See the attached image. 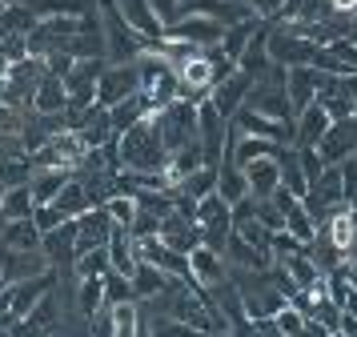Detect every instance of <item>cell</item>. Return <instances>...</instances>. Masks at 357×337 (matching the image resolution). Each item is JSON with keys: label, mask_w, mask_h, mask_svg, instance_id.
I'll use <instances>...</instances> for the list:
<instances>
[{"label": "cell", "mask_w": 357, "mask_h": 337, "mask_svg": "<svg viewBox=\"0 0 357 337\" xmlns=\"http://www.w3.org/2000/svg\"><path fill=\"white\" fill-rule=\"evenodd\" d=\"M116 157H121V169H132V173H161L165 160H169V149L161 141V128H157V112H145L132 128H125L116 137Z\"/></svg>", "instance_id": "obj_1"}, {"label": "cell", "mask_w": 357, "mask_h": 337, "mask_svg": "<svg viewBox=\"0 0 357 337\" xmlns=\"http://www.w3.org/2000/svg\"><path fill=\"white\" fill-rule=\"evenodd\" d=\"M97 8H100V32H105V57H109L113 64L137 61V57L153 45V40H145L141 32L129 29V20H125V13H121L116 0H97Z\"/></svg>", "instance_id": "obj_2"}, {"label": "cell", "mask_w": 357, "mask_h": 337, "mask_svg": "<svg viewBox=\"0 0 357 337\" xmlns=\"http://www.w3.org/2000/svg\"><path fill=\"white\" fill-rule=\"evenodd\" d=\"M52 285H56V269H45L36 277H24V281H8L0 289V329H13L17 321L29 317L33 305L52 293Z\"/></svg>", "instance_id": "obj_3"}, {"label": "cell", "mask_w": 357, "mask_h": 337, "mask_svg": "<svg viewBox=\"0 0 357 337\" xmlns=\"http://www.w3.org/2000/svg\"><path fill=\"white\" fill-rule=\"evenodd\" d=\"M157 128H161V141H165L169 153H177V149H185V144L201 141V137H197V105L177 96L173 105L157 109Z\"/></svg>", "instance_id": "obj_4"}, {"label": "cell", "mask_w": 357, "mask_h": 337, "mask_svg": "<svg viewBox=\"0 0 357 337\" xmlns=\"http://www.w3.org/2000/svg\"><path fill=\"white\" fill-rule=\"evenodd\" d=\"M197 225H201V245H209L217 253H225V237L233 229V209L221 193H209L197 201Z\"/></svg>", "instance_id": "obj_5"}, {"label": "cell", "mask_w": 357, "mask_h": 337, "mask_svg": "<svg viewBox=\"0 0 357 337\" xmlns=\"http://www.w3.org/2000/svg\"><path fill=\"white\" fill-rule=\"evenodd\" d=\"M141 93V77H137V61L129 64H105L97 77V105L100 109H113L121 100Z\"/></svg>", "instance_id": "obj_6"}, {"label": "cell", "mask_w": 357, "mask_h": 337, "mask_svg": "<svg viewBox=\"0 0 357 337\" xmlns=\"http://www.w3.org/2000/svg\"><path fill=\"white\" fill-rule=\"evenodd\" d=\"M225 133H229V121L213 109V100L205 96V100L197 105V137H201L205 165H213V169L225 160Z\"/></svg>", "instance_id": "obj_7"}, {"label": "cell", "mask_w": 357, "mask_h": 337, "mask_svg": "<svg viewBox=\"0 0 357 337\" xmlns=\"http://www.w3.org/2000/svg\"><path fill=\"white\" fill-rule=\"evenodd\" d=\"M317 45H309L305 36L289 29H269V64L277 68H297V64H313Z\"/></svg>", "instance_id": "obj_8"}, {"label": "cell", "mask_w": 357, "mask_h": 337, "mask_svg": "<svg viewBox=\"0 0 357 337\" xmlns=\"http://www.w3.org/2000/svg\"><path fill=\"white\" fill-rule=\"evenodd\" d=\"M221 36H225V24L213 16H181L177 24L165 29V40H185L193 48H217Z\"/></svg>", "instance_id": "obj_9"}, {"label": "cell", "mask_w": 357, "mask_h": 337, "mask_svg": "<svg viewBox=\"0 0 357 337\" xmlns=\"http://www.w3.org/2000/svg\"><path fill=\"white\" fill-rule=\"evenodd\" d=\"M317 105L329 112L333 125H337V121H357V96L349 93V80L345 77L321 73V80H317Z\"/></svg>", "instance_id": "obj_10"}, {"label": "cell", "mask_w": 357, "mask_h": 337, "mask_svg": "<svg viewBox=\"0 0 357 337\" xmlns=\"http://www.w3.org/2000/svg\"><path fill=\"white\" fill-rule=\"evenodd\" d=\"M249 93H253V77H245L241 68H233L229 77H221L217 84H213L209 100H213V109H217V112L229 121V117L241 109L245 100H249Z\"/></svg>", "instance_id": "obj_11"}, {"label": "cell", "mask_w": 357, "mask_h": 337, "mask_svg": "<svg viewBox=\"0 0 357 337\" xmlns=\"http://www.w3.org/2000/svg\"><path fill=\"white\" fill-rule=\"evenodd\" d=\"M113 217L105 213V205H93L89 213L77 217V253H89V249H105L109 237H113Z\"/></svg>", "instance_id": "obj_12"}, {"label": "cell", "mask_w": 357, "mask_h": 337, "mask_svg": "<svg viewBox=\"0 0 357 337\" xmlns=\"http://www.w3.org/2000/svg\"><path fill=\"white\" fill-rule=\"evenodd\" d=\"M354 153H357L354 121H337V125H329V133L317 141V157H321V165H341V160L354 157Z\"/></svg>", "instance_id": "obj_13"}, {"label": "cell", "mask_w": 357, "mask_h": 337, "mask_svg": "<svg viewBox=\"0 0 357 337\" xmlns=\"http://www.w3.org/2000/svg\"><path fill=\"white\" fill-rule=\"evenodd\" d=\"M189 277H193L197 285L205 289H217L225 285V257L217 253V249H209V245H193L189 249Z\"/></svg>", "instance_id": "obj_14"}, {"label": "cell", "mask_w": 357, "mask_h": 337, "mask_svg": "<svg viewBox=\"0 0 357 337\" xmlns=\"http://www.w3.org/2000/svg\"><path fill=\"white\" fill-rule=\"evenodd\" d=\"M317 80H321V73H317L313 64H297V68H285V96H289L293 117H297L301 109H309V105L317 100Z\"/></svg>", "instance_id": "obj_15"}, {"label": "cell", "mask_w": 357, "mask_h": 337, "mask_svg": "<svg viewBox=\"0 0 357 337\" xmlns=\"http://www.w3.org/2000/svg\"><path fill=\"white\" fill-rule=\"evenodd\" d=\"M329 112L313 100L309 109H301L297 117H293V149H317V141H321L325 133H329Z\"/></svg>", "instance_id": "obj_16"}, {"label": "cell", "mask_w": 357, "mask_h": 337, "mask_svg": "<svg viewBox=\"0 0 357 337\" xmlns=\"http://www.w3.org/2000/svg\"><path fill=\"white\" fill-rule=\"evenodd\" d=\"M241 173L249 181V197H257V201H265V197H273L281 189V160L277 157L249 160V165H241Z\"/></svg>", "instance_id": "obj_17"}, {"label": "cell", "mask_w": 357, "mask_h": 337, "mask_svg": "<svg viewBox=\"0 0 357 337\" xmlns=\"http://www.w3.org/2000/svg\"><path fill=\"white\" fill-rule=\"evenodd\" d=\"M237 68H241L245 77H253V84H257L273 64H269V24L261 20L257 24V32L249 36V45H245V52L237 57Z\"/></svg>", "instance_id": "obj_18"}, {"label": "cell", "mask_w": 357, "mask_h": 337, "mask_svg": "<svg viewBox=\"0 0 357 337\" xmlns=\"http://www.w3.org/2000/svg\"><path fill=\"white\" fill-rule=\"evenodd\" d=\"M40 253H45V261H49L52 269H61V265H73V257H77V221H65L56 225L52 233H45L40 237Z\"/></svg>", "instance_id": "obj_19"}, {"label": "cell", "mask_w": 357, "mask_h": 337, "mask_svg": "<svg viewBox=\"0 0 357 337\" xmlns=\"http://www.w3.org/2000/svg\"><path fill=\"white\" fill-rule=\"evenodd\" d=\"M157 237H161L173 253L189 257V249H193V245H201V225L189 221V217H181V213H169V217L161 221V229H157Z\"/></svg>", "instance_id": "obj_20"}, {"label": "cell", "mask_w": 357, "mask_h": 337, "mask_svg": "<svg viewBox=\"0 0 357 337\" xmlns=\"http://www.w3.org/2000/svg\"><path fill=\"white\" fill-rule=\"evenodd\" d=\"M68 109V93H65V80L52 77V73H45L40 77V84H36L33 100H29V112L33 117H56V112Z\"/></svg>", "instance_id": "obj_21"}, {"label": "cell", "mask_w": 357, "mask_h": 337, "mask_svg": "<svg viewBox=\"0 0 357 337\" xmlns=\"http://www.w3.org/2000/svg\"><path fill=\"white\" fill-rule=\"evenodd\" d=\"M225 253L241 265V269H253V273H269L273 269V253H265V249H257V245H249V241L241 237V233H233L229 229L225 237Z\"/></svg>", "instance_id": "obj_22"}, {"label": "cell", "mask_w": 357, "mask_h": 337, "mask_svg": "<svg viewBox=\"0 0 357 337\" xmlns=\"http://www.w3.org/2000/svg\"><path fill=\"white\" fill-rule=\"evenodd\" d=\"M0 249H13V253H40V229L29 221H4L0 225Z\"/></svg>", "instance_id": "obj_23"}, {"label": "cell", "mask_w": 357, "mask_h": 337, "mask_svg": "<svg viewBox=\"0 0 357 337\" xmlns=\"http://www.w3.org/2000/svg\"><path fill=\"white\" fill-rule=\"evenodd\" d=\"M52 334H56V309H52V293H49V297H40V301L33 305V313L13 325V337H52Z\"/></svg>", "instance_id": "obj_24"}, {"label": "cell", "mask_w": 357, "mask_h": 337, "mask_svg": "<svg viewBox=\"0 0 357 337\" xmlns=\"http://www.w3.org/2000/svg\"><path fill=\"white\" fill-rule=\"evenodd\" d=\"M77 133H81V141L89 149H100V144L113 141V121H109V109H100V105H89L81 112V121H77Z\"/></svg>", "instance_id": "obj_25"}, {"label": "cell", "mask_w": 357, "mask_h": 337, "mask_svg": "<svg viewBox=\"0 0 357 337\" xmlns=\"http://www.w3.org/2000/svg\"><path fill=\"white\" fill-rule=\"evenodd\" d=\"M73 177H77V169H33V181H29L33 201H36V205H52V201H56V193L65 189Z\"/></svg>", "instance_id": "obj_26"}, {"label": "cell", "mask_w": 357, "mask_h": 337, "mask_svg": "<svg viewBox=\"0 0 357 337\" xmlns=\"http://www.w3.org/2000/svg\"><path fill=\"white\" fill-rule=\"evenodd\" d=\"M169 273H161L157 265H149V261H137V269H132L129 285H132V297L137 301H153V297H161L165 289H169Z\"/></svg>", "instance_id": "obj_27"}, {"label": "cell", "mask_w": 357, "mask_h": 337, "mask_svg": "<svg viewBox=\"0 0 357 337\" xmlns=\"http://www.w3.org/2000/svg\"><path fill=\"white\" fill-rule=\"evenodd\" d=\"M116 4H121V13H125V20H129L132 32H141L145 40H161L165 36V24L153 16L149 0H116Z\"/></svg>", "instance_id": "obj_28"}, {"label": "cell", "mask_w": 357, "mask_h": 337, "mask_svg": "<svg viewBox=\"0 0 357 337\" xmlns=\"http://www.w3.org/2000/svg\"><path fill=\"white\" fill-rule=\"evenodd\" d=\"M33 213H36V201L29 185H8L0 193V221H29Z\"/></svg>", "instance_id": "obj_29"}, {"label": "cell", "mask_w": 357, "mask_h": 337, "mask_svg": "<svg viewBox=\"0 0 357 337\" xmlns=\"http://www.w3.org/2000/svg\"><path fill=\"white\" fill-rule=\"evenodd\" d=\"M109 269L121 273V277H132L137 269V245H132L129 229H113V237H109Z\"/></svg>", "instance_id": "obj_30"}, {"label": "cell", "mask_w": 357, "mask_h": 337, "mask_svg": "<svg viewBox=\"0 0 357 337\" xmlns=\"http://www.w3.org/2000/svg\"><path fill=\"white\" fill-rule=\"evenodd\" d=\"M217 193L229 201V209L249 197V181H245L241 165H233V160H221V165H217Z\"/></svg>", "instance_id": "obj_31"}, {"label": "cell", "mask_w": 357, "mask_h": 337, "mask_svg": "<svg viewBox=\"0 0 357 337\" xmlns=\"http://www.w3.org/2000/svg\"><path fill=\"white\" fill-rule=\"evenodd\" d=\"M281 189L285 193H293V197H301L305 201L309 197V181H305V169H301V160H297V149H281Z\"/></svg>", "instance_id": "obj_32"}, {"label": "cell", "mask_w": 357, "mask_h": 337, "mask_svg": "<svg viewBox=\"0 0 357 337\" xmlns=\"http://www.w3.org/2000/svg\"><path fill=\"white\" fill-rule=\"evenodd\" d=\"M52 205L61 209L68 221H77L81 213H89V209H93V201H89V189H84V181H81V177H73L65 189L56 193V201H52Z\"/></svg>", "instance_id": "obj_33"}, {"label": "cell", "mask_w": 357, "mask_h": 337, "mask_svg": "<svg viewBox=\"0 0 357 337\" xmlns=\"http://www.w3.org/2000/svg\"><path fill=\"white\" fill-rule=\"evenodd\" d=\"M277 265H281V269L289 273V281H293L297 289H313V285H317V277H321V269L313 265V257H309L305 249H301V253H289V257H281Z\"/></svg>", "instance_id": "obj_34"}, {"label": "cell", "mask_w": 357, "mask_h": 337, "mask_svg": "<svg viewBox=\"0 0 357 337\" xmlns=\"http://www.w3.org/2000/svg\"><path fill=\"white\" fill-rule=\"evenodd\" d=\"M77 309L84 321H93L105 309V277H81L77 281Z\"/></svg>", "instance_id": "obj_35"}, {"label": "cell", "mask_w": 357, "mask_h": 337, "mask_svg": "<svg viewBox=\"0 0 357 337\" xmlns=\"http://www.w3.org/2000/svg\"><path fill=\"white\" fill-rule=\"evenodd\" d=\"M145 112H153V109H149V100H145L141 93L129 96V100H121V105H113V109H109V121H113V137H121L125 128H132L137 121H141V117H145Z\"/></svg>", "instance_id": "obj_36"}, {"label": "cell", "mask_w": 357, "mask_h": 337, "mask_svg": "<svg viewBox=\"0 0 357 337\" xmlns=\"http://www.w3.org/2000/svg\"><path fill=\"white\" fill-rule=\"evenodd\" d=\"M173 193H185L189 201H201V197H209V193H217V169H213V165H201V169L185 177V181H181Z\"/></svg>", "instance_id": "obj_37"}, {"label": "cell", "mask_w": 357, "mask_h": 337, "mask_svg": "<svg viewBox=\"0 0 357 337\" xmlns=\"http://www.w3.org/2000/svg\"><path fill=\"white\" fill-rule=\"evenodd\" d=\"M113 313V337H137L141 329V313H137V301H121V305H105Z\"/></svg>", "instance_id": "obj_38"}, {"label": "cell", "mask_w": 357, "mask_h": 337, "mask_svg": "<svg viewBox=\"0 0 357 337\" xmlns=\"http://www.w3.org/2000/svg\"><path fill=\"white\" fill-rule=\"evenodd\" d=\"M105 213L113 217V225H116V229H132V221H137V197L113 193V197L105 201Z\"/></svg>", "instance_id": "obj_39"}, {"label": "cell", "mask_w": 357, "mask_h": 337, "mask_svg": "<svg viewBox=\"0 0 357 337\" xmlns=\"http://www.w3.org/2000/svg\"><path fill=\"white\" fill-rule=\"evenodd\" d=\"M73 269H77V281H81V277H105V273H109V249L77 253L73 257Z\"/></svg>", "instance_id": "obj_40"}, {"label": "cell", "mask_w": 357, "mask_h": 337, "mask_svg": "<svg viewBox=\"0 0 357 337\" xmlns=\"http://www.w3.org/2000/svg\"><path fill=\"white\" fill-rule=\"evenodd\" d=\"M273 325H277V334H281V337H301V334H305V313H301L297 305L285 301L273 313Z\"/></svg>", "instance_id": "obj_41"}, {"label": "cell", "mask_w": 357, "mask_h": 337, "mask_svg": "<svg viewBox=\"0 0 357 337\" xmlns=\"http://www.w3.org/2000/svg\"><path fill=\"white\" fill-rule=\"evenodd\" d=\"M29 125V109H17V105H0V141H8V137H20Z\"/></svg>", "instance_id": "obj_42"}, {"label": "cell", "mask_w": 357, "mask_h": 337, "mask_svg": "<svg viewBox=\"0 0 357 337\" xmlns=\"http://www.w3.org/2000/svg\"><path fill=\"white\" fill-rule=\"evenodd\" d=\"M305 317L321 321L325 329L333 334V329H341V305H337V301H329V297H313V305H309Z\"/></svg>", "instance_id": "obj_43"}, {"label": "cell", "mask_w": 357, "mask_h": 337, "mask_svg": "<svg viewBox=\"0 0 357 337\" xmlns=\"http://www.w3.org/2000/svg\"><path fill=\"white\" fill-rule=\"evenodd\" d=\"M121 301H137L132 297V285L129 277H121V273H105V305H121Z\"/></svg>", "instance_id": "obj_44"}, {"label": "cell", "mask_w": 357, "mask_h": 337, "mask_svg": "<svg viewBox=\"0 0 357 337\" xmlns=\"http://www.w3.org/2000/svg\"><path fill=\"white\" fill-rule=\"evenodd\" d=\"M0 57L8 64L29 61V36H20V32H0Z\"/></svg>", "instance_id": "obj_45"}, {"label": "cell", "mask_w": 357, "mask_h": 337, "mask_svg": "<svg viewBox=\"0 0 357 337\" xmlns=\"http://www.w3.org/2000/svg\"><path fill=\"white\" fill-rule=\"evenodd\" d=\"M337 173H341V201H345V205H354V197H357V153L341 160Z\"/></svg>", "instance_id": "obj_46"}, {"label": "cell", "mask_w": 357, "mask_h": 337, "mask_svg": "<svg viewBox=\"0 0 357 337\" xmlns=\"http://www.w3.org/2000/svg\"><path fill=\"white\" fill-rule=\"evenodd\" d=\"M65 221H68V217L56 205H36V213H33V225L40 229V237H45V233H52L56 225H65Z\"/></svg>", "instance_id": "obj_47"}, {"label": "cell", "mask_w": 357, "mask_h": 337, "mask_svg": "<svg viewBox=\"0 0 357 337\" xmlns=\"http://www.w3.org/2000/svg\"><path fill=\"white\" fill-rule=\"evenodd\" d=\"M285 4H289V0H249V13L269 24V20H281V16H285Z\"/></svg>", "instance_id": "obj_48"}, {"label": "cell", "mask_w": 357, "mask_h": 337, "mask_svg": "<svg viewBox=\"0 0 357 337\" xmlns=\"http://www.w3.org/2000/svg\"><path fill=\"white\" fill-rule=\"evenodd\" d=\"M257 225H265L269 233H281L285 229V217H281V209L265 197V201H257Z\"/></svg>", "instance_id": "obj_49"}, {"label": "cell", "mask_w": 357, "mask_h": 337, "mask_svg": "<svg viewBox=\"0 0 357 337\" xmlns=\"http://www.w3.org/2000/svg\"><path fill=\"white\" fill-rule=\"evenodd\" d=\"M149 8H153V16L161 20L165 29L181 20V0H149Z\"/></svg>", "instance_id": "obj_50"}, {"label": "cell", "mask_w": 357, "mask_h": 337, "mask_svg": "<svg viewBox=\"0 0 357 337\" xmlns=\"http://www.w3.org/2000/svg\"><path fill=\"white\" fill-rule=\"evenodd\" d=\"M329 4V13H337V16H354L357 13V0H325Z\"/></svg>", "instance_id": "obj_51"}, {"label": "cell", "mask_w": 357, "mask_h": 337, "mask_svg": "<svg viewBox=\"0 0 357 337\" xmlns=\"http://www.w3.org/2000/svg\"><path fill=\"white\" fill-rule=\"evenodd\" d=\"M4 77H8V61L0 57V84H4Z\"/></svg>", "instance_id": "obj_52"}, {"label": "cell", "mask_w": 357, "mask_h": 337, "mask_svg": "<svg viewBox=\"0 0 357 337\" xmlns=\"http://www.w3.org/2000/svg\"><path fill=\"white\" fill-rule=\"evenodd\" d=\"M8 285V273H4V265H0V289Z\"/></svg>", "instance_id": "obj_53"}, {"label": "cell", "mask_w": 357, "mask_h": 337, "mask_svg": "<svg viewBox=\"0 0 357 337\" xmlns=\"http://www.w3.org/2000/svg\"><path fill=\"white\" fill-rule=\"evenodd\" d=\"M137 337H153V334H149V329H145V321H141V329H137Z\"/></svg>", "instance_id": "obj_54"}, {"label": "cell", "mask_w": 357, "mask_h": 337, "mask_svg": "<svg viewBox=\"0 0 357 337\" xmlns=\"http://www.w3.org/2000/svg\"><path fill=\"white\" fill-rule=\"evenodd\" d=\"M0 4H24V0H0Z\"/></svg>", "instance_id": "obj_55"}, {"label": "cell", "mask_w": 357, "mask_h": 337, "mask_svg": "<svg viewBox=\"0 0 357 337\" xmlns=\"http://www.w3.org/2000/svg\"><path fill=\"white\" fill-rule=\"evenodd\" d=\"M237 4H249V0H237Z\"/></svg>", "instance_id": "obj_56"}, {"label": "cell", "mask_w": 357, "mask_h": 337, "mask_svg": "<svg viewBox=\"0 0 357 337\" xmlns=\"http://www.w3.org/2000/svg\"><path fill=\"white\" fill-rule=\"evenodd\" d=\"M0 13H4V4H0Z\"/></svg>", "instance_id": "obj_57"}]
</instances>
